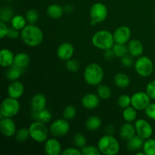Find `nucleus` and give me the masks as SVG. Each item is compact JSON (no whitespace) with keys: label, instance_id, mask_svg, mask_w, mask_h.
I'll list each match as a JSON object with an SVG mask.
<instances>
[{"label":"nucleus","instance_id":"nucleus-26","mask_svg":"<svg viewBox=\"0 0 155 155\" xmlns=\"http://www.w3.org/2000/svg\"><path fill=\"white\" fill-rule=\"evenodd\" d=\"M101 126V120L97 116L89 117L86 121V127L89 130L95 131L98 130Z\"/></svg>","mask_w":155,"mask_h":155},{"label":"nucleus","instance_id":"nucleus-40","mask_svg":"<svg viewBox=\"0 0 155 155\" xmlns=\"http://www.w3.org/2000/svg\"><path fill=\"white\" fill-rule=\"evenodd\" d=\"M81 152L83 155H100V152L98 148H97L95 146H85L81 148Z\"/></svg>","mask_w":155,"mask_h":155},{"label":"nucleus","instance_id":"nucleus-31","mask_svg":"<svg viewBox=\"0 0 155 155\" xmlns=\"http://www.w3.org/2000/svg\"><path fill=\"white\" fill-rule=\"evenodd\" d=\"M26 18L23 17L22 15H15L13 17L12 20V27L16 28L17 30H22L26 26Z\"/></svg>","mask_w":155,"mask_h":155},{"label":"nucleus","instance_id":"nucleus-12","mask_svg":"<svg viewBox=\"0 0 155 155\" xmlns=\"http://www.w3.org/2000/svg\"><path fill=\"white\" fill-rule=\"evenodd\" d=\"M0 131L5 137H11L16 133V126L11 117H4L0 121Z\"/></svg>","mask_w":155,"mask_h":155},{"label":"nucleus","instance_id":"nucleus-44","mask_svg":"<svg viewBox=\"0 0 155 155\" xmlns=\"http://www.w3.org/2000/svg\"><path fill=\"white\" fill-rule=\"evenodd\" d=\"M62 155H83L81 152V150L77 149L74 148H68L64 150L61 152Z\"/></svg>","mask_w":155,"mask_h":155},{"label":"nucleus","instance_id":"nucleus-37","mask_svg":"<svg viewBox=\"0 0 155 155\" xmlns=\"http://www.w3.org/2000/svg\"><path fill=\"white\" fill-rule=\"evenodd\" d=\"M39 19V14L35 9L27 11L26 14V20L30 24H35Z\"/></svg>","mask_w":155,"mask_h":155},{"label":"nucleus","instance_id":"nucleus-15","mask_svg":"<svg viewBox=\"0 0 155 155\" xmlns=\"http://www.w3.org/2000/svg\"><path fill=\"white\" fill-rule=\"evenodd\" d=\"M45 151L48 155H58L61 154V145L55 139H50L45 141Z\"/></svg>","mask_w":155,"mask_h":155},{"label":"nucleus","instance_id":"nucleus-28","mask_svg":"<svg viewBox=\"0 0 155 155\" xmlns=\"http://www.w3.org/2000/svg\"><path fill=\"white\" fill-rule=\"evenodd\" d=\"M22 68H19V67L16 66L15 64H12L11 66L10 69L8 71V72L6 73V77H7L8 80H16L21 77V74L23 72Z\"/></svg>","mask_w":155,"mask_h":155},{"label":"nucleus","instance_id":"nucleus-7","mask_svg":"<svg viewBox=\"0 0 155 155\" xmlns=\"http://www.w3.org/2000/svg\"><path fill=\"white\" fill-rule=\"evenodd\" d=\"M154 69V64L151 59L146 56L139 57L135 63V70L139 75L146 77L151 75Z\"/></svg>","mask_w":155,"mask_h":155},{"label":"nucleus","instance_id":"nucleus-16","mask_svg":"<svg viewBox=\"0 0 155 155\" xmlns=\"http://www.w3.org/2000/svg\"><path fill=\"white\" fill-rule=\"evenodd\" d=\"M24 92V85L19 81H15L9 85L8 88V96L13 98H21Z\"/></svg>","mask_w":155,"mask_h":155},{"label":"nucleus","instance_id":"nucleus-5","mask_svg":"<svg viewBox=\"0 0 155 155\" xmlns=\"http://www.w3.org/2000/svg\"><path fill=\"white\" fill-rule=\"evenodd\" d=\"M20 110V103L16 98H8L3 100L0 107L1 116L4 117H13Z\"/></svg>","mask_w":155,"mask_h":155},{"label":"nucleus","instance_id":"nucleus-24","mask_svg":"<svg viewBox=\"0 0 155 155\" xmlns=\"http://www.w3.org/2000/svg\"><path fill=\"white\" fill-rule=\"evenodd\" d=\"M64 12V8L57 4L50 5L47 8L46 13L49 18L52 19H58L62 16Z\"/></svg>","mask_w":155,"mask_h":155},{"label":"nucleus","instance_id":"nucleus-2","mask_svg":"<svg viewBox=\"0 0 155 155\" xmlns=\"http://www.w3.org/2000/svg\"><path fill=\"white\" fill-rule=\"evenodd\" d=\"M83 74L86 82L91 86L99 85L104 78V71L102 68L95 63L88 65Z\"/></svg>","mask_w":155,"mask_h":155},{"label":"nucleus","instance_id":"nucleus-17","mask_svg":"<svg viewBox=\"0 0 155 155\" xmlns=\"http://www.w3.org/2000/svg\"><path fill=\"white\" fill-rule=\"evenodd\" d=\"M99 104V98L98 95L93 93L86 94L83 96L82 99V104L83 107L89 110H92L98 107Z\"/></svg>","mask_w":155,"mask_h":155},{"label":"nucleus","instance_id":"nucleus-19","mask_svg":"<svg viewBox=\"0 0 155 155\" xmlns=\"http://www.w3.org/2000/svg\"><path fill=\"white\" fill-rule=\"evenodd\" d=\"M15 56L12 51L7 48H3L0 51V64L3 68L11 67L14 64Z\"/></svg>","mask_w":155,"mask_h":155},{"label":"nucleus","instance_id":"nucleus-11","mask_svg":"<svg viewBox=\"0 0 155 155\" xmlns=\"http://www.w3.org/2000/svg\"><path fill=\"white\" fill-rule=\"evenodd\" d=\"M136 133L144 139H148L152 136L153 129L151 124L145 120L139 119L135 124Z\"/></svg>","mask_w":155,"mask_h":155},{"label":"nucleus","instance_id":"nucleus-18","mask_svg":"<svg viewBox=\"0 0 155 155\" xmlns=\"http://www.w3.org/2000/svg\"><path fill=\"white\" fill-rule=\"evenodd\" d=\"M136 130L135 128V126L131 124L130 123H126L121 127L120 130V137L124 139V141L128 142L129 140L134 137L136 136Z\"/></svg>","mask_w":155,"mask_h":155},{"label":"nucleus","instance_id":"nucleus-13","mask_svg":"<svg viewBox=\"0 0 155 155\" xmlns=\"http://www.w3.org/2000/svg\"><path fill=\"white\" fill-rule=\"evenodd\" d=\"M114 39L116 43L126 44L129 41L131 35V31L128 27L121 26L118 27L114 33Z\"/></svg>","mask_w":155,"mask_h":155},{"label":"nucleus","instance_id":"nucleus-49","mask_svg":"<svg viewBox=\"0 0 155 155\" xmlns=\"http://www.w3.org/2000/svg\"><path fill=\"white\" fill-rule=\"evenodd\" d=\"M104 131H105V133L107 135H112L114 133V127L111 124H108L104 128Z\"/></svg>","mask_w":155,"mask_h":155},{"label":"nucleus","instance_id":"nucleus-3","mask_svg":"<svg viewBox=\"0 0 155 155\" xmlns=\"http://www.w3.org/2000/svg\"><path fill=\"white\" fill-rule=\"evenodd\" d=\"M92 42L94 46L102 50L112 48L115 42L114 35L108 30H99L95 33L92 36Z\"/></svg>","mask_w":155,"mask_h":155},{"label":"nucleus","instance_id":"nucleus-27","mask_svg":"<svg viewBox=\"0 0 155 155\" xmlns=\"http://www.w3.org/2000/svg\"><path fill=\"white\" fill-rule=\"evenodd\" d=\"M114 83L120 88H126L130 85V80L128 76L124 73L116 74L114 77Z\"/></svg>","mask_w":155,"mask_h":155},{"label":"nucleus","instance_id":"nucleus-1","mask_svg":"<svg viewBox=\"0 0 155 155\" xmlns=\"http://www.w3.org/2000/svg\"><path fill=\"white\" fill-rule=\"evenodd\" d=\"M21 36L23 42L31 47L37 46L43 40L42 31L34 24L26 25L21 30Z\"/></svg>","mask_w":155,"mask_h":155},{"label":"nucleus","instance_id":"nucleus-21","mask_svg":"<svg viewBox=\"0 0 155 155\" xmlns=\"http://www.w3.org/2000/svg\"><path fill=\"white\" fill-rule=\"evenodd\" d=\"M143 45L138 39H133L128 44V51L133 57H139L143 53Z\"/></svg>","mask_w":155,"mask_h":155},{"label":"nucleus","instance_id":"nucleus-52","mask_svg":"<svg viewBox=\"0 0 155 155\" xmlns=\"http://www.w3.org/2000/svg\"><path fill=\"white\" fill-rule=\"evenodd\" d=\"M136 155H145V153L144 152H138V153H136Z\"/></svg>","mask_w":155,"mask_h":155},{"label":"nucleus","instance_id":"nucleus-10","mask_svg":"<svg viewBox=\"0 0 155 155\" xmlns=\"http://www.w3.org/2000/svg\"><path fill=\"white\" fill-rule=\"evenodd\" d=\"M90 16L92 20L97 23H101L106 19L107 16V8L101 2L95 3L90 9Z\"/></svg>","mask_w":155,"mask_h":155},{"label":"nucleus","instance_id":"nucleus-48","mask_svg":"<svg viewBox=\"0 0 155 155\" xmlns=\"http://www.w3.org/2000/svg\"><path fill=\"white\" fill-rule=\"evenodd\" d=\"M104 51H105L104 53V58L107 61H111L112 59L114 58V57L115 56V54L114 52L113 49H112V48H109V49L104 50Z\"/></svg>","mask_w":155,"mask_h":155},{"label":"nucleus","instance_id":"nucleus-20","mask_svg":"<svg viewBox=\"0 0 155 155\" xmlns=\"http://www.w3.org/2000/svg\"><path fill=\"white\" fill-rule=\"evenodd\" d=\"M46 105V98L42 94H36L31 100V107L33 111H39L45 109Z\"/></svg>","mask_w":155,"mask_h":155},{"label":"nucleus","instance_id":"nucleus-30","mask_svg":"<svg viewBox=\"0 0 155 155\" xmlns=\"http://www.w3.org/2000/svg\"><path fill=\"white\" fill-rule=\"evenodd\" d=\"M97 93L99 98L104 100L109 99L111 96V90L106 85H99L97 88Z\"/></svg>","mask_w":155,"mask_h":155},{"label":"nucleus","instance_id":"nucleus-43","mask_svg":"<svg viewBox=\"0 0 155 155\" xmlns=\"http://www.w3.org/2000/svg\"><path fill=\"white\" fill-rule=\"evenodd\" d=\"M145 114L149 118L155 120V103L148 104V107L145 108Z\"/></svg>","mask_w":155,"mask_h":155},{"label":"nucleus","instance_id":"nucleus-38","mask_svg":"<svg viewBox=\"0 0 155 155\" xmlns=\"http://www.w3.org/2000/svg\"><path fill=\"white\" fill-rule=\"evenodd\" d=\"M76 114H77V110H76L75 107L72 105L67 106L63 112L64 118L66 119L67 120H70L74 119V118L75 117Z\"/></svg>","mask_w":155,"mask_h":155},{"label":"nucleus","instance_id":"nucleus-33","mask_svg":"<svg viewBox=\"0 0 155 155\" xmlns=\"http://www.w3.org/2000/svg\"><path fill=\"white\" fill-rule=\"evenodd\" d=\"M112 49L114 52L115 56L118 58H122L127 54V51H128V47L126 46L125 44L116 43L114 45Z\"/></svg>","mask_w":155,"mask_h":155},{"label":"nucleus","instance_id":"nucleus-6","mask_svg":"<svg viewBox=\"0 0 155 155\" xmlns=\"http://www.w3.org/2000/svg\"><path fill=\"white\" fill-rule=\"evenodd\" d=\"M30 137L37 142H43L47 140L48 131L45 124L39 121L33 123L29 127Z\"/></svg>","mask_w":155,"mask_h":155},{"label":"nucleus","instance_id":"nucleus-34","mask_svg":"<svg viewBox=\"0 0 155 155\" xmlns=\"http://www.w3.org/2000/svg\"><path fill=\"white\" fill-rule=\"evenodd\" d=\"M13 11L8 7H5L1 9L0 12V19L4 22H8L12 21L13 18Z\"/></svg>","mask_w":155,"mask_h":155},{"label":"nucleus","instance_id":"nucleus-29","mask_svg":"<svg viewBox=\"0 0 155 155\" xmlns=\"http://www.w3.org/2000/svg\"><path fill=\"white\" fill-rule=\"evenodd\" d=\"M137 113H136V109L133 107H127L124 108L123 112V117L127 122L131 123L133 122L136 119Z\"/></svg>","mask_w":155,"mask_h":155},{"label":"nucleus","instance_id":"nucleus-35","mask_svg":"<svg viewBox=\"0 0 155 155\" xmlns=\"http://www.w3.org/2000/svg\"><path fill=\"white\" fill-rule=\"evenodd\" d=\"M73 142H74L75 146L79 148H83L86 145V137H85L84 135L81 134V133H77V134L74 135Z\"/></svg>","mask_w":155,"mask_h":155},{"label":"nucleus","instance_id":"nucleus-8","mask_svg":"<svg viewBox=\"0 0 155 155\" xmlns=\"http://www.w3.org/2000/svg\"><path fill=\"white\" fill-rule=\"evenodd\" d=\"M70 125L66 119H58L50 125V132L56 137L67 135L69 132Z\"/></svg>","mask_w":155,"mask_h":155},{"label":"nucleus","instance_id":"nucleus-39","mask_svg":"<svg viewBox=\"0 0 155 155\" xmlns=\"http://www.w3.org/2000/svg\"><path fill=\"white\" fill-rule=\"evenodd\" d=\"M66 68L70 72H77L80 68V63L76 59H69L66 62Z\"/></svg>","mask_w":155,"mask_h":155},{"label":"nucleus","instance_id":"nucleus-51","mask_svg":"<svg viewBox=\"0 0 155 155\" xmlns=\"http://www.w3.org/2000/svg\"><path fill=\"white\" fill-rule=\"evenodd\" d=\"M98 24V23L95 22V21H93V20H92V21H91V25L95 26V24Z\"/></svg>","mask_w":155,"mask_h":155},{"label":"nucleus","instance_id":"nucleus-42","mask_svg":"<svg viewBox=\"0 0 155 155\" xmlns=\"http://www.w3.org/2000/svg\"><path fill=\"white\" fill-rule=\"evenodd\" d=\"M146 92L152 99H155V80L150 82L146 88Z\"/></svg>","mask_w":155,"mask_h":155},{"label":"nucleus","instance_id":"nucleus-22","mask_svg":"<svg viewBox=\"0 0 155 155\" xmlns=\"http://www.w3.org/2000/svg\"><path fill=\"white\" fill-rule=\"evenodd\" d=\"M32 117L36 121L42 122L43 124H48L51 120V118H52L51 112L45 109L39 111H33Z\"/></svg>","mask_w":155,"mask_h":155},{"label":"nucleus","instance_id":"nucleus-23","mask_svg":"<svg viewBox=\"0 0 155 155\" xmlns=\"http://www.w3.org/2000/svg\"><path fill=\"white\" fill-rule=\"evenodd\" d=\"M144 139H142V137L138 135V136H135L134 137L132 138L130 140L128 141V143H127V148L130 151H138L141 149L142 148H143L144 145Z\"/></svg>","mask_w":155,"mask_h":155},{"label":"nucleus","instance_id":"nucleus-47","mask_svg":"<svg viewBox=\"0 0 155 155\" xmlns=\"http://www.w3.org/2000/svg\"><path fill=\"white\" fill-rule=\"evenodd\" d=\"M19 36V32L18 30H17L16 28L12 27V28H8V31L7 36L10 39H16Z\"/></svg>","mask_w":155,"mask_h":155},{"label":"nucleus","instance_id":"nucleus-41","mask_svg":"<svg viewBox=\"0 0 155 155\" xmlns=\"http://www.w3.org/2000/svg\"><path fill=\"white\" fill-rule=\"evenodd\" d=\"M117 104L122 108H126L131 104V98L127 95H123L119 97Z\"/></svg>","mask_w":155,"mask_h":155},{"label":"nucleus","instance_id":"nucleus-46","mask_svg":"<svg viewBox=\"0 0 155 155\" xmlns=\"http://www.w3.org/2000/svg\"><path fill=\"white\" fill-rule=\"evenodd\" d=\"M121 61H122V64H124V66L127 67V68H130L133 65V60L130 56L129 55H124V57H122V59H121Z\"/></svg>","mask_w":155,"mask_h":155},{"label":"nucleus","instance_id":"nucleus-9","mask_svg":"<svg viewBox=\"0 0 155 155\" xmlns=\"http://www.w3.org/2000/svg\"><path fill=\"white\" fill-rule=\"evenodd\" d=\"M150 97L147 92H138L133 94L131 97V104L136 110H145L150 104Z\"/></svg>","mask_w":155,"mask_h":155},{"label":"nucleus","instance_id":"nucleus-25","mask_svg":"<svg viewBox=\"0 0 155 155\" xmlns=\"http://www.w3.org/2000/svg\"><path fill=\"white\" fill-rule=\"evenodd\" d=\"M30 62V56L26 53H19L15 56V60H14V64L19 68L24 69L29 65Z\"/></svg>","mask_w":155,"mask_h":155},{"label":"nucleus","instance_id":"nucleus-36","mask_svg":"<svg viewBox=\"0 0 155 155\" xmlns=\"http://www.w3.org/2000/svg\"><path fill=\"white\" fill-rule=\"evenodd\" d=\"M30 136L29 129L21 128L16 133V140L19 142H25L27 139Z\"/></svg>","mask_w":155,"mask_h":155},{"label":"nucleus","instance_id":"nucleus-45","mask_svg":"<svg viewBox=\"0 0 155 155\" xmlns=\"http://www.w3.org/2000/svg\"><path fill=\"white\" fill-rule=\"evenodd\" d=\"M8 31V28L5 23L2 21H0V37L1 39H3L5 36H7Z\"/></svg>","mask_w":155,"mask_h":155},{"label":"nucleus","instance_id":"nucleus-32","mask_svg":"<svg viewBox=\"0 0 155 155\" xmlns=\"http://www.w3.org/2000/svg\"><path fill=\"white\" fill-rule=\"evenodd\" d=\"M143 151L146 155H155V139H148L144 143Z\"/></svg>","mask_w":155,"mask_h":155},{"label":"nucleus","instance_id":"nucleus-14","mask_svg":"<svg viewBox=\"0 0 155 155\" xmlns=\"http://www.w3.org/2000/svg\"><path fill=\"white\" fill-rule=\"evenodd\" d=\"M74 53V48L72 44L69 42H64L58 48V57L63 61H68L73 57Z\"/></svg>","mask_w":155,"mask_h":155},{"label":"nucleus","instance_id":"nucleus-50","mask_svg":"<svg viewBox=\"0 0 155 155\" xmlns=\"http://www.w3.org/2000/svg\"><path fill=\"white\" fill-rule=\"evenodd\" d=\"M74 11V8L71 5H66L64 8V12H66L67 14H70Z\"/></svg>","mask_w":155,"mask_h":155},{"label":"nucleus","instance_id":"nucleus-4","mask_svg":"<svg viewBox=\"0 0 155 155\" xmlns=\"http://www.w3.org/2000/svg\"><path fill=\"white\" fill-rule=\"evenodd\" d=\"M98 148L100 152L106 155H115L120 151V145L111 135H106L99 139Z\"/></svg>","mask_w":155,"mask_h":155}]
</instances>
